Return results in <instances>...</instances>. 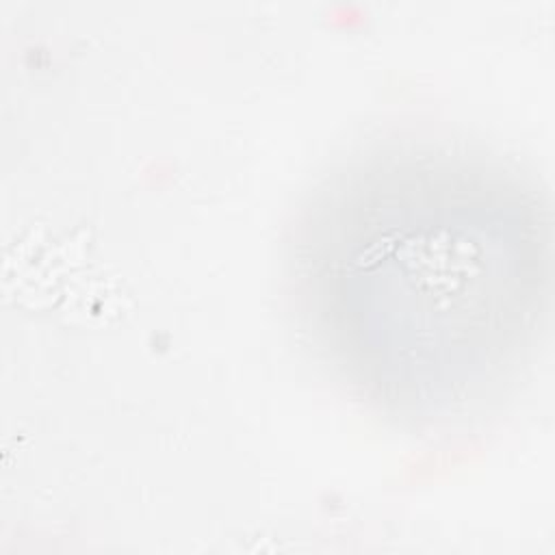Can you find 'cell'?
I'll return each mask as SVG.
<instances>
[{
    "instance_id": "cell-1",
    "label": "cell",
    "mask_w": 555,
    "mask_h": 555,
    "mask_svg": "<svg viewBox=\"0 0 555 555\" xmlns=\"http://www.w3.org/2000/svg\"><path fill=\"white\" fill-rule=\"evenodd\" d=\"M399 199L403 206L392 193L384 195L379 206L347 230L332 249V269L343 273L332 278L347 282L349 308L371 297L382 299V306L360 319L362 325L384 308L366 325L369 343L384 327L386 349L399 334L392 347L397 351L403 347L416 356V347H455V356L460 349L475 356L486 347L477 332L490 338L499 327L492 317L503 310V278L496 271L501 258L494 256L499 243L486 241L483 223H468L466 206L451 208L449 191L408 189Z\"/></svg>"
}]
</instances>
